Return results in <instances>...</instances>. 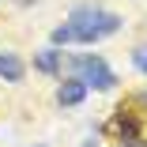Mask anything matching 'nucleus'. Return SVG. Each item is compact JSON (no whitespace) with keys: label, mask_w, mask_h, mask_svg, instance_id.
Instances as JSON below:
<instances>
[{"label":"nucleus","mask_w":147,"mask_h":147,"mask_svg":"<svg viewBox=\"0 0 147 147\" xmlns=\"http://www.w3.org/2000/svg\"><path fill=\"white\" fill-rule=\"evenodd\" d=\"M57 68H61V53H57V49H45V53H38V72H45V76H57Z\"/></svg>","instance_id":"nucleus-5"},{"label":"nucleus","mask_w":147,"mask_h":147,"mask_svg":"<svg viewBox=\"0 0 147 147\" xmlns=\"http://www.w3.org/2000/svg\"><path fill=\"white\" fill-rule=\"evenodd\" d=\"M72 72H76V79H83L87 87H94V91H109V87L117 83L113 72H109V64L102 61V57H94V53L72 57Z\"/></svg>","instance_id":"nucleus-2"},{"label":"nucleus","mask_w":147,"mask_h":147,"mask_svg":"<svg viewBox=\"0 0 147 147\" xmlns=\"http://www.w3.org/2000/svg\"><path fill=\"white\" fill-rule=\"evenodd\" d=\"M68 26L76 30V42H98V38L117 34L121 19L106 8H98V4H76L72 15H68Z\"/></svg>","instance_id":"nucleus-1"},{"label":"nucleus","mask_w":147,"mask_h":147,"mask_svg":"<svg viewBox=\"0 0 147 147\" xmlns=\"http://www.w3.org/2000/svg\"><path fill=\"white\" fill-rule=\"evenodd\" d=\"M53 42H57V45H68V42H76V30H72L68 23H64V26H57V30H53Z\"/></svg>","instance_id":"nucleus-6"},{"label":"nucleus","mask_w":147,"mask_h":147,"mask_svg":"<svg viewBox=\"0 0 147 147\" xmlns=\"http://www.w3.org/2000/svg\"><path fill=\"white\" fill-rule=\"evenodd\" d=\"M23 61H19V57L15 53H0V79H8V83H19L23 79Z\"/></svg>","instance_id":"nucleus-4"},{"label":"nucleus","mask_w":147,"mask_h":147,"mask_svg":"<svg viewBox=\"0 0 147 147\" xmlns=\"http://www.w3.org/2000/svg\"><path fill=\"white\" fill-rule=\"evenodd\" d=\"M83 94H87V83L83 79H68L61 91H57V102H61V106H79Z\"/></svg>","instance_id":"nucleus-3"},{"label":"nucleus","mask_w":147,"mask_h":147,"mask_svg":"<svg viewBox=\"0 0 147 147\" xmlns=\"http://www.w3.org/2000/svg\"><path fill=\"white\" fill-rule=\"evenodd\" d=\"M132 61H136V68H140V72H147V45H140V49L132 53Z\"/></svg>","instance_id":"nucleus-7"}]
</instances>
